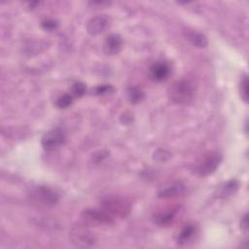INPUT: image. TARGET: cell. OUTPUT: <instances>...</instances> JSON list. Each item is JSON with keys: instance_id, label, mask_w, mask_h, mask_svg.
I'll list each match as a JSON object with an SVG mask.
<instances>
[{"instance_id": "15", "label": "cell", "mask_w": 249, "mask_h": 249, "mask_svg": "<svg viewBox=\"0 0 249 249\" xmlns=\"http://www.w3.org/2000/svg\"><path fill=\"white\" fill-rule=\"evenodd\" d=\"M127 98L128 100L135 104V103H139L143 100L145 94H144V91L138 88V87H130L128 89H127Z\"/></svg>"}, {"instance_id": "8", "label": "cell", "mask_w": 249, "mask_h": 249, "mask_svg": "<svg viewBox=\"0 0 249 249\" xmlns=\"http://www.w3.org/2000/svg\"><path fill=\"white\" fill-rule=\"evenodd\" d=\"M110 25V19L105 15H98L91 18L87 23V30L90 35H98L104 32Z\"/></svg>"}, {"instance_id": "14", "label": "cell", "mask_w": 249, "mask_h": 249, "mask_svg": "<svg viewBox=\"0 0 249 249\" xmlns=\"http://www.w3.org/2000/svg\"><path fill=\"white\" fill-rule=\"evenodd\" d=\"M187 37H188V40H190L195 46L198 48H205L207 46L206 37L199 32H196V31L188 32Z\"/></svg>"}, {"instance_id": "22", "label": "cell", "mask_w": 249, "mask_h": 249, "mask_svg": "<svg viewBox=\"0 0 249 249\" xmlns=\"http://www.w3.org/2000/svg\"><path fill=\"white\" fill-rule=\"evenodd\" d=\"M241 227H242L244 230H247V227H248V222H247V215H245V216L242 218V221H241Z\"/></svg>"}, {"instance_id": "5", "label": "cell", "mask_w": 249, "mask_h": 249, "mask_svg": "<svg viewBox=\"0 0 249 249\" xmlns=\"http://www.w3.org/2000/svg\"><path fill=\"white\" fill-rule=\"evenodd\" d=\"M65 139L66 136L64 130L59 127H55L49 130L43 135L41 139V144L45 150L52 151L61 146L64 143Z\"/></svg>"}, {"instance_id": "2", "label": "cell", "mask_w": 249, "mask_h": 249, "mask_svg": "<svg viewBox=\"0 0 249 249\" xmlns=\"http://www.w3.org/2000/svg\"><path fill=\"white\" fill-rule=\"evenodd\" d=\"M112 218H125L128 216L131 206L130 203L121 197L108 196L101 202V207Z\"/></svg>"}, {"instance_id": "18", "label": "cell", "mask_w": 249, "mask_h": 249, "mask_svg": "<svg viewBox=\"0 0 249 249\" xmlns=\"http://www.w3.org/2000/svg\"><path fill=\"white\" fill-rule=\"evenodd\" d=\"M86 93V85L83 82H76L71 87L70 94L73 97H81Z\"/></svg>"}, {"instance_id": "1", "label": "cell", "mask_w": 249, "mask_h": 249, "mask_svg": "<svg viewBox=\"0 0 249 249\" xmlns=\"http://www.w3.org/2000/svg\"><path fill=\"white\" fill-rule=\"evenodd\" d=\"M195 86L188 80H180L173 83L168 90L169 99L177 104H186L193 100L195 97Z\"/></svg>"}, {"instance_id": "10", "label": "cell", "mask_w": 249, "mask_h": 249, "mask_svg": "<svg viewBox=\"0 0 249 249\" xmlns=\"http://www.w3.org/2000/svg\"><path fill=\"white\" fill-rule=\"evenodd\" d=\"M169 74H170V67L166 62H163V61L154 63L149 70L150 78L156 82H161L167 79Z\"/></svg>"}, {"instance_id": "17", "label": "cell", "mask_w": 249, "mask_h": 249, "mask_svg": "<svg viewBox=\"0 0 249 249\" xmlns=\"http://www.w3.org/2000/svg\"><path fill=\"white\" fill-rule=\"evenodd\" d=\"M72 100L73 96L70 93H64L57 97V99L55 100V105L60 109H64L72 104Z\"/></svg>"}, {"instance_id": "20", "label": "cell", "mask_w": 249, "mask_h": 249, "mask_svg": "<svg viewBox=\"0 0 249 249\" xmlns=\"http://www.w3.org/2000/svg\"><path fill=\"white\" fill-rule=\"evenodd\" d=\"M113 91V88L110 85H100L97 86L94 89V93L97 95H101V94H106V93H110Z\"/></svg>"}, {"instance_id": "16", "label": "cell", "mask_w": 249, "mask_h": 249, "mask_svg": "<svg viewBox=\"0 0 249 249\" xmlns=\"http://www.w3.org/2000/svg\"><path fill=\"white\" fill-rule=\"evenodd\" d=\"M238 188V182L236 180H231L229 182H227L220 191V196H227L232 194V192L234 193Z\"/></svg>"}, {"instance_id": "12", "label": "cell", "mask_w": 249, "mask_h": 249, "mask_svg": "<svg viewBox=\"0 0 249 249\" xmlns=\"http://www.w3.org/2000/svg\"><path fill=\"white\" fill-rule=\"evenodd\" d=\"M177 211V208H168L161 210L155 215V222L160 226H168L175 219Z\"/></svg>"}, {"instance_id": "6", "label": "cell", "mask_w": 249, "mask_h": 249, "mask_svg": "<svg viewBox=\"0 0 249 249\" xmlns=\"http://www.w3.org/2000/svg\"><path fill=\"white\" fill-rule=\"evenodd\" d=\"M82 217L86 222L91 225H110L114 223V218L102 208H87L83 211Z\"/></svg>"}, {"instance_id": "11", "label": "cell", "mask_w": 249, "mask_h": 249, "mask_svg": "<svg viewBox=\"0 0 249 249\" xmlns=\"http://www.w3.org/2000/svg\"><path fill=\"white\" fill-rule=\"evenodd\" d=\"M123 46V39L118 34H110L106 37L104 44H103V50L107 54H116L118 53Z\"/></svg>"}, {"instance_id": "21", "label": "cell", "mask_w": 249, "mask_h": 249, "mask_svg": "<svg viewBox=\"0 0 249 249\" xmlns=\"http://www.w3.org/2000/svg\"><path fill=\"white\" fill-rule=\"evenodd\" d=\"M56 25H57V23L53 20H46L42 23V26L47 30H53L56 27Z\"/></svg>"}, {"instance_id": "19", "label": "cell", "mask_w": 249, "mask_h": 249, "mask_svg": "<svg viewBox=\"0 0 249 249\" xmlns=\"http://www.w3.org/2000/svg\"><path fill=\"white\" fill-rule=\"evenodd\" d=\"M247 86H248V81H247V76L244 75V77L241 79L240 83V92H241V97L245 102L248 100V90H247Z\"/></svg>"}, {"instance_id": "7", "label": "cell", "mask_w": 249, "mask_h": 249, "mask_svg": "<svg viewBox=\"0 0 249 249\" xmlns=\"http://www.w3.org/2000/svg\"><path fill=\"white\" fill-rule=\"evenodd\" d=\"M70 235L72 242L80 247H89L95 243L94 235L89 230L82 227L73 228Z\"/></svg>"}, {"instance_id": "13", "label": "cell", "mask_w": 249, "mask_h": 249, "mask_svg": "<svg viewBox=\"0 0 249 249\" xmlns=\"http://www.w3.org/2000/svg\"><path fill=\"white\" fill-rule=\"evenodd\" d=\"M196 233V227L195 225H193V224L186 225L178 234L177 243L180 245L188 243L189 241H191L194 238Z\"/></svg>"}, {"instance_id": "9", "label": "cell", "mask_w": 249, "mask_h": 249, "mask_svg": "<svg viewBox=\"0 0 249 249\" xmlns=\"http://www.w3.org/2000/svg\"><path fill=\"white\" fill-rule=\"evenodd\" d=\"M185 190V186L180 181H173L168 182L164 185H162L159 192L158 196L161 198H169V197H175L180 196Z\"/></svg>"}, {"instance_id": "3", "label": "cell", "mask_w": 249, "mask_h": 249, "mask_svg": "<svg viewBox=\"0 0 249 249\" xmlns=\"http://www.w3.org/2000/svg\"><path fill=\"white\" fill-rule=\"evenodd\" d=\"M222 155L217 151H211L203 155L196 164L195 171L198 176L204 177L212 174L220 165Z\"/></svg>"}, {"instance_id": "4", "label": "cell", "mask_w": 249, "mask_h": 249, "mask_svg": "<svg viewBox=\"0 0 249 249\" xmlns=\"http://www.w3.org/2000/svg\"><path fill=\"white\" fill-rule=\"evenodd\" d=\"M31 198L38 204L44 206H53L58 201V195L48 186H37L30 192Z\"/></svg>"}]
</instances>
